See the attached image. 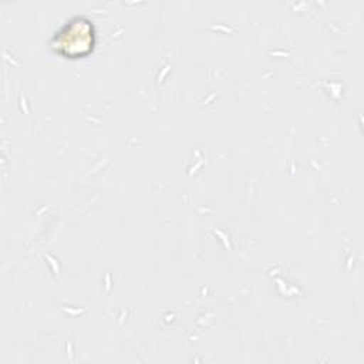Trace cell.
Wrapping results in <instances>:
<instances>
[{"mask_svg":"<svg viewBox=\"0 0 364 364\" xmlns=\"http://www.w3.org/2000/svg\"><path fill=\"white\" fill-rule=\"evenodd\" d=\"M94 44L92 24L84 17H74L55 33L53 46L61 54L78 57L87 54Z\"/></svg>","mask_w":364,"mask_h":364,"instance_id":"cell-1","label":"cell"}]
</instances>
